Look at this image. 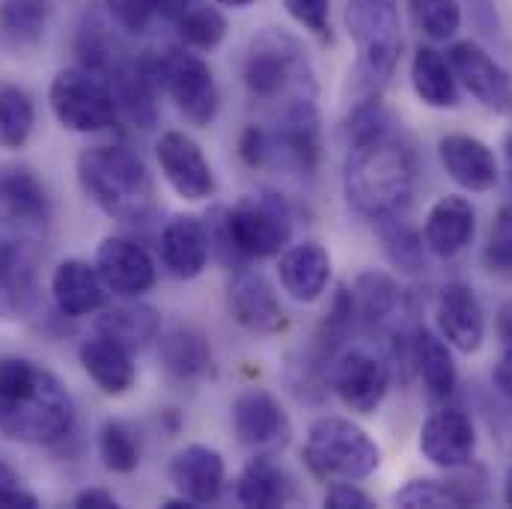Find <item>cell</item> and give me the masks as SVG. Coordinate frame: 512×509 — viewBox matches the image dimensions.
Returning <instances> with one entry per match:
<instances>
[{
  "label": "cell",
  "mask_w": 512,
  "mask_h": 509,
  "mask_svg": "<svg viewBox=\"0 0 512 509\" xmlns=\"http://www.w3.org/2000/svg\"><path fill=\"white\" fill-rule=\"evenodd\" d=\"M75 426L63 382L27 358H0V435L21 444H57Z\"/></svg>",
  "instance_id": "6da1fadb"
},
{
  "label": "cell",
  "mask_w": 512,
  "mask_h": 509,
  "mask_svg": "<svg viewBox=\"0 0 512 509\" xmlns=\"http://www.w3.org/2000/svg\"><path fill=\"white\" fill-rule=\"evenodd\" d=\"M417 164L414 152L387 131L382 137L355 143L346 158L343 188L355 212L370 221H387L408 209L414 197Z\"/></svg>",
  "instance_id": "7a4b0ae2"
},
{
  "label": "cell",
  "mask_w": 512,
  "mask_h": 509,
  "mask_svg": "<svg viewBox=\"0 0 512 509\" xmlns=\"http://www.w3.org/2000/svg\"><path fill=\"white\" fill-rule=\"evenodd\" d=\"M84 194L111 218L134 224L155 206V185L137 152L126 146H90L78 155Z\"/></svg>",
  "instance_id": "3957f363"
},
{
  "label": "cell",
  "mask_w": 512,
  "mask_h": 509,
  "mask_svg": "<svg viewBox=\"0 0 512 509\" xmlns=\"http://www.w3.org/2000/svg\"><path fill=\"white\" fill-rule=\"evenodd\" d=\"M245 87L262 102H274L280 96H313L316 84L301 42L280 27H265L251 39L245 57Z\"/></svg>",
  "instance_id": "277c9868"
},
{
  "label": "cell",
  "mask_w": 512,
  "mask_h": 509,
  "mask_svg": "<svg viewBox=\"0 0 512 509\" xmlns=\"http://www.w3.org/2000/svg\"><path fill=\"white\" fill-rule=\"evenodd\" d=\"M307 468L322 480H364L382 465L379 444L346 417H319L307 432Z\"/></svg>",
  "instance_id": "5b68a950"
},
{
  "label": "cell",
  "mask_w": 512,
  "mask_h": 509,
  "mask_svg": "<svg viewBox=\"0 0 512 509\" xmlns=\"http://www.w3.org/2000/svg\"><path fill=\"white\" fill-rule=\"evenodd\" d=\"M346 30L358 45V69L367 81L382 84L402 54V24L393 0H349Z\"/></svg>",
  "instance_id": "8992f818"
},
{
  "label": "cell",
  "mask_w": 512,
  "mask_h": 509,
  "mask_svg": "<svg viewBox=\"0 0 512 509\" xmlns=\"http://www.w3.org/2000/svg\"><path fill=\"white\" fill-rule=\"evenodd\" d=\"M48 102L57 123L78 134L105 131L120 120V108L111 87L90 69L57 72L48 90Z\"/></svg>",
  "instance_id": "52a82bcc"
},
{
  "label": "cell",
  "mask_w": 512,
  "mask_h": 509,
  "mask_svg": "<svg viewBox=\"0 0 512 509\" xmlns=\"http://www.w3.org/2000/svg\"><path fill=\"white\" fill-rule=\"evenodd\" d=\"M230 233L242 259L277 256L292 239V212L277 191L262 188L230 209Z\"/></svg>",
  "instance_id": "ba28073f"
},
{
  "label": "cell",
  "mask_w": 512,
  "mask_h": 509,
  "mask_svg": "<svg viewBox=\"0 0 512 509\" xmlns=\"http://www.w3.org/2000/svg\"><path fill=\"white\" fill-rule=\"evenodd\" d=\"M155 72L161 90L176 102L179 114L194 126H209L218 114L221 96L209 63L185 48H167L155 54Z\"/></svg>",
  "instance_id": "9c48e42d"
},
{
  "label": "cell",
  "mask_w": 512,
  "mask_h": 509,
  "mask_svg": "<svg viewBox=\"0 0 512 509\" xmlns=\"http://www.w3.org/2000/svg\"><path fill=\"white\" fill-rule=\"evenodd\" d=\"M0 224L21 242L42 239L51 224V197L27 167L0 170Z\"/></svg>",
  "instance_id": "30bf717a"
},
{
  "label": "cell",
  "mask_w": 512,
  "mask_h": 509,
  "mask_svg": "<svg viewBox=\"0 0 512 509\" xmlns=\"http://www.w3.org/2000/svg\"><path fill=\"white\" fill-rule=\"evenodd\" d=\"M331 387L349 411L373 414L387 396L390 364L367 349H346L331 364Z\"/></svg>",
  "instance_id": "8fae6325"
},
{
  "label": "cell",
  "mask_w": 512,
  "mask_h": 509,
  "mask_svg": "<svg viewBox=\"0 0 512 509\" xmlns=\"http://www.w3.org/2000/svg\"><path fill=\"white\" fill-rule=\"evenodd\" d=\"M456 81L492 114H512V75L495 63L477 42H456L447 54Z\"/></svg>",
  "instance_id": "7c38bea8"
},
{
  "label": "cell",
  "mask_w": 512,
  "mask_h": 509,
  "mask_svg": "<svg viewBox=\"0 0 512 509\" xmlns=\"http://www.w3.org/2000/svg\"><path fill=\"white\" fill-rule=\"evenodd\" d=\"M161 173L167 179V185L182 197V200H209L215 194V173L209 158L203 155L200 143L191 140L182 131H167L161 134L158 146H155Z\"/></svg>",
  "instance_id": "4fadbf2b"
},
{
  "label": "cell",
  "mask_w": 512,
  "mask_h": 509,
  "mask_svg": "<svg viewBox=\"0 0 512 509\" xmlns=\"http://www.w3.org/2000/svg\"><path fill=\"white\" fill-rule=\"evenodd\" d=\"M474 450H477V429L471 417L459 408L435 411L420 429V453L444 471L465 468L474 459Z\"/></svg>",
  "instance_id": "5bb4252c"
},
{
  "label": "cell",
  "mask_w": 512,
  "mask_h": 509,
  "mask_svg": "<svg viewBox=\"0 0 512 509\" xmlns=\"http://www.w3.org/2000/svg\"><path fill=\"white\" fill-rule=\"evenodd\" d=\"M167 477L182 498H188L194 507H206L224 495L227 465L218 450L206 444H191L170 459Z\"/></svg>",
  "instance_id": "9a60e30c"
},
{
  "label": "cell",
  "mask_w": 512,
  "mask_h": 509,
  "mask_svg": "<svg viewBox=\"0 0 512 509\" xmlns=\"http://www.w3.org/2000/svg\"><path fill=\"white\" fill-rule=\"evenodd\" d=\"M435 322H438V331L447 340V346H453L465 355L477 352L486 340L483 307H480L474 289L462 280H453L438 292Z\"/></svg>",
  "instance_id": "2e32d148"
},
{
  "label": "cell",
  "mask_w": 512,
  "mask_h": 509,
  "mask_svg": "<svg viewBox=\"0 0 512 509\" xmlns=\"http://www.w3.org/2000/svg\"><path fill=\"white\" fill-rule=\"evenodd\" d=\"M96 268L108 286V292L120 298H140L155 286V262L146 254L143 245L123 239V236H108L99 251H96Z\"/></svg>",
  "instance_id": "e0dca14e"
},
{
  "label": "cell",
  "mask_w": 512,
  "mask_h": 509,
  "mask_svg": "<svg viewBox=\"0 0 512 509\" xmlns=\"http://www.w3.org/2000/svg\"><path fill=\"white\" fill-rule=\"evenodd\" d=\"M233 429L239 441L259 453H271L289 441V417L283 405L265 390H245L233 402Z\"/></svg>",
  "instance_id": "ac0fdd59"
},
{
  "label": "cell",
  "mask_w": 512,
  "mask_h": 509,
  "mask_svg": "<svg viewBox=\"0 0 512 509\" xmlns=\"http://www.w3.org/2000/svg\"><path fill=\"white\" fill-rule=\"evenodd\" d=\"M39 307L36 262L21 239L0 236V319H27Z\"/></svg>",
  "instance_id": "d6986e66"
},
{
  "label": "cell",
  "mask_w": 512,
  "mask_h": 509,
  "mask_svg": "<svg viewBox=\"0 0 512 509\" xmlns=\"http://www.w3.org/2000/svg\"><path fill=\"white\" fill-rule=\"evenodd\" d=\"M438 158L447 170V176L471 191V194H486L498 185V158L489 143L471 134H447L438 140Z\"/></svg>",
  "instance_id": "ffe728a7"
},
{
  "label": "cell",
  "mask_w": 512,
  "mask_h": 509,
  "mask_svg": "<svg viewBox=\"0 0 512 509\" xmlns=\"http://www.w3.org/2000/svg\"><path fill=\"white\" fill-rule=\"evenodd\" d=\"M274 152H283L298 170L313 173L322 158V128L313 96L289 99L286 111L280 114L277 128L271 134Z\"/></svg>",
  "instance_id": "44dd1931"
},
{
  "label": "cell",
  "mask_w": 512,
  "mask_h": 509,
  "mask_svg": "<svg viewBox=\"0 0 512 509\" xmlns=\"http://www.w3.org/2000/svg\"><path fill=\"white\" fill-rule=\"evenodd\" d=\"M227 301L233 319L254 334H277L286 328V313L277 292L259 271H239L230 283Z\"/></svg>",
  "instance_id": "7402d4cb"
},
{
  "label": "cell",
  "mask_w": 512,
  "mask_h": 509,
  "mask_svg": "<svg viewBox=\"0 0 512 509\" xmlns=\"http://www.w3.org/2000/svg\"><path fill=\"white\" fill-rule=\"evenodd\" d=\"M51 295L57 310L69 319L93 316L108 304V286L99 268L84 259H66L57 265L51 277Z\"/></svg>",
  "instance_id": "603a6c76"
},
{
  "label": "cell",
  "mask_w": 512,
  "mask_h": 509,
  "mask_svg": "<svg viewBox=\"0 0 512 509\" xmlns=\"http://www.w3.org/2000/svg\"><path fill=\"white\" fill-rule=\"evenodd\" d=\"M212 256L209 245V230L206 221L197 215H173L164 230H161V259L164 268L179 277V280H191L197 274H203L206 262Z\"/></svg>",
  "instance_id": "cb8c5ba5"
},
{
  "label": "cell",
  "mask_w": 512,
  "mask_h": 509,
  "mask_svg": "<svg viewBox=\"0 0 512 509\" xmlns=\"http://www.w3.org/2000/svg\"><path fill=\"white\" fill-rule=\"evenodd\" d=\"M474 230H477V212L471 200L447 194L429 209L423 224V242L435 256L450 259L471 245Z\"/></svg>",
  "instance_id": "d4e9b609"
},
{
  "label": "cell",
  "mask_w": 512,
  "mask_h": 509,
  "mask_svg": "<svg viewBox=\"0 0 512 509\" xmlns=\"http://www.w3.org/2000/svg\"><path fill=\"white\" fill-rule=\"evenodd\" d=\"M280 283L283 289L301 301V304H310V301H319L328 289V280H331V254L319 245V242H304V245H295L289 248L286 254L280 256Z\"/></svg>",
  "instance_id": "484cf974"
},
{
  "label": "cell",
  "mask_w": 512,
  "mask_h": 509,
  "mask_svg": "<svg viewBox=\"0 0 512 509\" xmlns=\"http://www.w3.org/2000/svg\"><path fill=\"white\" fill-rule=\"evenodd\" d=\"M81 367L96 382V387L108 396H123L134 387L137 370L131 364V352L114 343L111 337L96 334L81 346Z\"/></svg>",
  "instance_id": "4316f807"
},
{
  "label": "cell",
  "mask_w": 512,
  "mask_h": 509,
  "mask_svg": "<svg viewBox=\"0 0 512 509\" xmlns=\"http://www.w3.org/2000/svg\"><path fill=\"white\" fill-rule=\"evenodd\" d=\"M411 367L420 373L429 399L444 402V399L453 396L456 382H459L453 355H450L444 337L432 334V331L423 328V325L414 328V334H411Z\"/></svg>",
  "instance_id": "83f0119b"
},
{
  "label": "cell",
  "mask_w": 512,
  "mask_h": 509,
  "mask_svg": "<svg viewBox=\"0 0 512 509\" xmlns=\"http://www.w3.org/2000/svg\"><path fill=\"white\" fill-rule=\"evenodd\" d=\"M292 495H295L292 477L271 453H262L254 462H248V468L242 471L239 486H236L239 504L251 509L283 507L292 501Z\"/></svg>",
  "instance_id": "f1b7e54d"
},
{
  "label": "cell",
  "mask_w": 512,
  "mask_h": 509,
  "mask_svg": "<svg viewBox=\"0 0 512 509\" xmlns=\"http://www.w3.org/2000/svg\"><path fill=\"white\" fill-rule=\"evenodd\" d=\"M158 331H161V313L152 304H143V301L108 307L96 319V334L111 337L114 343H120L128 352L149 346L158 337Z\"/></svg>",
  "instance_id": "f546056e"
},
{
  "label": "cell",
  "mask_w": 512,
  "mask_h": 509,
  "mask_svg": "<svg viewBox=\"0 0 512 509\" xmlns=\"http://www.w3.org/2000/svg\"><path fill=\"white\" fill-rule=\"evenodd\" d=\"M161 364L179 382H197L212 370L209 337L197 328H173L161 337Z\"/></svg>",
  "instance_id": "4dcf8cb0"
},
{
  "label": "cell",
  "mask_w": 512,
  "mask_h": 509,
  "mask_svg": "<svg viewBox=\"0 0 512 509\" xmlns=\"http://www.w3.org/2000/svg\"><path fill=\"white\" fill-rule=\"evenodd\" d=\"M411 87L417 99L429 108H456L459 105V87L453 66L444 54L435 48H417L411 60Z\"/></svg>",
  "instance_id": "1f68e13d"
},
{
  "label": "cell",
  "mask_w": 512,
  "mask_h": 509,
  "mask_svg": "<svg viewBox=\"0 0 512 509\" xmlns=\"http://www.w3.org/2000/svg\"><path fill=\"white\" fill-rule=\"evenodd\" d=\"M48 27V0H0V42L21 54L33 51Z\"/></svg>",
  "instance_id": "d6a6232c"
},
{
  "label": "cell",
  "mask_w": 512,
  "mask_h": 509,
  "mask_svg": "<svg viewBox=\"0 0 512 509\" xmlns=\"http://www.w3.org/2000/svg\"><path fill=\"white\" fill-rule=\"evenodd\" d=\"M170 24L197 51H215L227 36V18L209 0H185L170 15Z\"/></svg>",
  "instance_id": "836d02e7"
},
{
  "label": "cell",
  "mask_w": 512,
  "mask_h": 509,
  "mask_svg": "<svg viewBox=\"0 0 512 509\" xmlns=\"http://www.w3.org/2000/svg\"><path fill=\"white\" fill-rule=\"evenodd\" d=\"M352 301H355L358 325L373 331V328H382L384 322L393 316V310L399 304V289H396L393 277H387L382 271H364L355 280Z\"/></svg>",
  "instance_id": "e575fe53"
},
{
  "label": "cell",
  "mask_w": 512,
  "mask_h": 509,
  "mask_svg": "<svg viewBox=\"0 0 512 509\" xmlns=\"http://www.w3.org/2000/svg\"><path fill=\"white\" fill-rule=\"evenodd\" d=\"M358 328V316H355V301H352V289L349 286H337L334 298L322 316L319 334H316V349H319V361H334L337 352L346 346V340L352 337V331Z\"/></svg>",
  "instance_id": "d590c367"
},
{
  "label": "cell",
  "mask_w": 512,
  "mask_h": 509,
  "mask_svg": "<svg viewBox=\"0 0 512 509\" xmlns=\"http://www.w3.org/2000/svg\"><path fill=\"white\" fill-rule=\"evenodd\" d=\"M477 501H480V495H474L471 486H462V480H450V483H441V480H411L408 486H402L393 495L396 507L408 509L471 507Z\"/></svg>",
  "instance_id": "8d00e7d4"
},
{
  "label": "cell",
  "mask_w": 512,
  "mask_h": 509,
  "mask_svg": "<svg viewBox=\"0 0 512 509\" xmlns=\"http://www.w3.org/2000/svg\"><path fill=\"white\" fill-rule=\"evenodd\" d=\"M36 126V108L33 99L15 87V84H0V143L6 149H21Z\"/></svg>",
  "instance_id": "74e56055"
},
{
  "label": "cell",
  "mask_w": 512,
  "mask_h": 509,
  "mask_svg": "<svg viewBox=\"0 0 512 509\" xmlns=\"http://www.w3.org/2000/svg\"><path fill=\"white\" fill-rule=\"evenodd\" d=\"M402 215L396 218H387V221H379V233H382L384 251L390 256V262L408 274H417L426 268V259H423V236L417 230H411L408 224L399 221Z\"/></svg>",
  "instance_id": "f35d334b"
},
{
  "label": "cell",
  "mask_w": 512,
  "mask_h": 509,
  "mask_svg": "<svg viewBox=\"0 0 512 509\" xmlns=\"http://www.w3.org/2000/svg\"><path fill=\"white\" fill-rule=\"evenodd\" d=\"M408 3H411V15H414L417 27L429 39L447 42L459 33V27H462L459 0H408Z\"/></svg>",
  "instance_id": "ab89813d"
},
{
  "label": "cell",
  "mask_w": 512,
  "mask_h": 509,
  "mask_svg": "<svg viewBox=\"0 0 512 509\" xmlns=\"http://www.w3.org/2000/svg\"><path fill=\"white\" fill-rule=\"evenodd\" d=\"M99 453H102L105 468L114 471V474H131L137 468V462H140V444H137L134 432L120 420H111V423L102 426Z\"/></svg>",
  "instance_id": "60d3db41"
},
{
  "label": "cell",
  "mask_w": 512,
  "mask_h": 509,
  "mask_svg": "<svg viewBox=\"0 0 512 509\" xmlns=\"http://www.w3.org/2000/svg\"><path fill=\"white\" fill-rule=\"evenodd\" d=\"M346 131H349V140L355 146V143H364V140H373V137H382L387 131H393V117L379 99H367L349 114Z\"/></svg>",
  "instance_id": "b9f144b4"
},
{
  "label": "cell",
  "mask_w": 512,
  "mask_h": 509,
  "mask_svg": "<svg viewBox=\"0 0 512 509\" xmlns=\"http://www.w3.org/2000/svg\"><path fill=\"white\" fill-rule=\"evenodd\" d=\"M486 265L492 271H510L512 268V203H507L492 224L489 245H486Z\"/></svg>",
  "instance_id": "7bdbcfd3"
},
{
  "label": "cell",
  "mask_w": 512,
  "mask_h": 509,
  "mask_svg": "<svg viewBox=\"0 0 512 509\" xmlns=\"http://www.w3.org/2000/svg\"><path fill=\"white\" fill-rule=\"evenodd\" d=\"M283 6L301 27L331 39V0H283Z\"/></svg>",
  "instance_id": "ee69618b"
},
{
  "label": "cell",
  "mask_w": 512,
  "mask_h": 509,
  "mask_svg": "<svg viewBox=\"0 0 512 509\" xmlns=\"http://www.w3.org/2000/svg\"><path fill=\"white\" fill-rule=\"evenodd\" d=\"M105 3H108L114 21L128 33H143L152 24V18L158 15L155 0H105Z\"/></svg>",
  "instance_id": "f6af8a7d"
},
{
  "label": "cell",
  "mask_w": 512,
  "mask_h": 509,
  "mask_svg": "<svg viewBox=\"0 0 512 509\" xmlns=\"http://www.w3.org/2000/svg\"><path fill=\"white\" fill-rule=\"evenodd\" d=\"M239 155L248 167H262L271 155H274V143L271 134L265 128L248 126L239 134Z\"/></svg>",
  "instance_id": "bcb514c9"
},
{
  "label": "cell",
  "mask_w": 512,
  "mask_h": 509,
  "mask_svg": "<svg viewBox=\"0 0 512 509\" xmlns=\"http://www.w3.org/2000/svg\"><path fill=\"white\" fill-rule=\"evenodd\" d=\"M325 507L328 509H373L376 501L361 492L358 486H349V483H337L334 489H328L325 495Z\"/></svg>",
  "instance_id": "7dc6e473"
},
{
  "label": "cell",
  "mask_w": 512,
  "mask_h": 509,
  "mask_svg": "<svg viewBox=\"0 0 512 509\" xmlns=\"http://www.w3.org/2000/svg\"><path fill=\"white\" fill-rule=\"evenodd\" d=\"M75 507L81 509H117L120 501L108 489H84L75 495Z\"/></svg>",
  "instance_id": "c3c4849f"
},
{
  "label": "cell",
  "mask_w": 512,
  "mask_h": 509,
  "mask_svg": "<svg viewBox=\"0 0 512 509\" xmlns=\"http://www.w3.org/2000/svg\"><path fill=\"white\" fill-rule=\"evenodd\" d=\"M495 387L512 402V349H504V355L495 367Z\"/></svg>",
  "instance_id": "681fc988"
},
{
  "label": "cell",
  "mask_w": 512,
  "mask_h": 509,
  "mask_svg": "<svg viewBox=\"0 0 512 509\" xmlns=\"http://www.w3.org/2000/svg\"><path fill=\"white\" fill-rule=\"evenodd\" d=\"M498 337L504 349H512V301H507L498 313Z\"/></svg>",
  "instance_id": "f907efd6"
},
{
  "label": "cell",
  "mask_w": 512,
  "mask_h": 509,
  "mask_svg": "<svg viewBox=\"0 0 512 509\" xmlns=\"http://www.w3.org/2000/svg\"><path fill=\"white\" fill-rule=\"evenodd\" d=\"M12 486H21V477H18V471H15L12 465H6V462L0 459V492H3V489H12Z\"/></svg>",
  "instance_id": "816d5d0a"
},
{
  "label": "cell",
  "mask_w": 512,
  "mask_h": 509,
  "mask_svg": "<svg viewBox=\"0 0 512 509\" xmlns=\"http://www.w3.org/2000/svg\"><path fill=\"white\" fill-rule=\"evenodd\" d=\"M182 3H185V0H155V9H158V15H161V18H167V21H170V15H173Z\"/></svg>",
  "instance_id": "f5cc1de1"
},
{
  "label": "cell",
  "mask_w": 512,
  "mask_h": 509,
  "mask_svg": "<svg viewBox=\"0 0 512 509\" xmlns=\"http://www.w3.org/2000/svg\"><path fill=\"white\" fill-rule=\"evenodd\" d=\"M215 3H221V6H233V9H245V6H251L254 0H215Z\"/></svg>",
  "instance_id": "db71d44e"
},
{
  "label": "cell",
  "mask_w": 512,
  "mask_h": 509,
  "mask_svg": "<svg viewBox=\"0 0 512 509\" xmlns=\"http://www.w3.org/2000/svg\"><path fill=\"white\" fill-rule=\"evenodd\" d=\"M504 501L512 507V468L510 474H507V480H504Z\"/></svg>",
  "instance_id": "11a10c76"
},
{
  "label": "cell",
  "mask_w": 512,
  "mask_h": 509,
  "mask_svg": "<svg viewBox=\"0 0 512 509\" xmlns=\"http://www.w3.org/2000/svg\"><path fill=\"white\" fill-rule=\"evenodd\" d=\"M504 149H507V170H510V179H512V134H510V137H507Z\"/></svg>",
  "instance_id": "9f6ffc18"
}]
</instances>
